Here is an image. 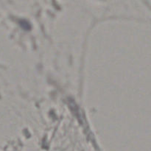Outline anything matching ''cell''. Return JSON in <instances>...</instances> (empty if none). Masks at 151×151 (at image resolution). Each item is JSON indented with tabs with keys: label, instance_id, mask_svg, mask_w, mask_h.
<instances>
[{
	"label": "cell",
	"instance_id": "6da1fadb",
	"mask_svg": "<svg viewBox=\"0 0 151 151\" xmlns=\"http://www.w3.org/2000/svg\"><path fill=\"white\" fill-rule=\"evenodd\" d=\"M21 26L22 28H24V29H29L30 28V25L28 22H27L26 21H22L21 22Z\"/></svg>",
	"mask_w": 151,
	"mask_h": 151
}]
</instances>
